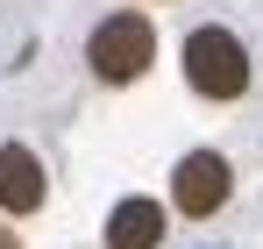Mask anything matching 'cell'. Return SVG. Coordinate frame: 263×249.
<instances>
[{"label": "cell", "mask_w": 263, "mask_h": 249, "mask_svg": "<svg viewBox=\"0 0 263 249\" xmlns=\"http://www.w3.org/2000/svg\"><path fill=\"white\" fill-rule=\"evenodd\" d=\"M185 79L206 100H242L249 93V50L235 29H192L185 36Z\"/></svg>", "instance_id": "cell-1"}, {"label": "cell", "mask_w": 263, "mask_h": 249, "mask_svg": "<svg viewBox=\"0 0 263 249\" xmlns=\"http://www.w3.org/2000/svg\"><path fill=\"white\" fill-rule=\"evenodd\" d=\"M86 57H92V72H100L107 85H128V79H142V72H149V57H157V29H149V14H135V7L107 14V22L92 29Z\"/></svg>", "instance_id": "cell-2"}, {"label": "cell", "mask_w": 263, "mask_h": 249, "mask_svg": "<svg viewBox=\"0 0 263 249\" xmlns=\"http://www.w3.org/2000/svg\"><path fill=\"white\" fill-rule=\"evenodd\" d=\"M228 192H235V171H228V157H214V150H192V157L171 171V200H178L185 221L220 214V207H228Z\"/></svg>", "instance_id": "cell-3"}, {"label": "cell", "mask_w": 263, "mask_h": 249, "mask_svg": "<svg viewBox=\"0 0 263 249\" xmlns=\"http://www.w3.org/2000/svg\"><path fill=\"white\" fill-rule=\"evenodd\" d=\"M0 207L7 214H36L43 207V164L22 143H0Z\"/></svg>", "instance_id": "cell-4"}, {"label": "cell", "mask_w": 263, "mask_h": 249, "mask_svg": "<svg viewBox=\"0 0 263 249\" xmlns=\"http://www.w3.org/2000/svg\"><path fill=\"white\" fill-rule=\"evenodd\" d=\"M164 242V207L157 200H121L107 214V249H157Z\"/></svg>", "instance_id": "cell-5"}, {"label": "cell", "mask_w": 263, "mask_h": 249, "mask_svg": "<svg viewBox=\"0 0 263 249\" xmlns=\"http://www.w3.org/2000/svg\"><path fill=\"white\" fill-rule=\"evenodd\" d=\"M0 249H22V242H14V235H7V228H0Z\"/></svg>", "instance_id": "cell-6"}]
</instances>
